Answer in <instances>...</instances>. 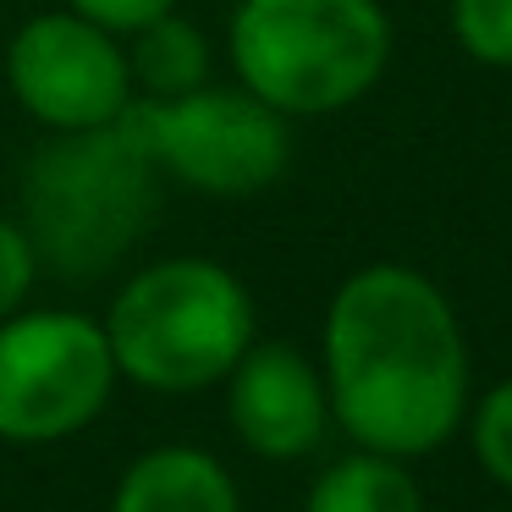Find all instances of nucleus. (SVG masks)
<instances>
[{
	"label": "nucleus",
	"instance_id": "nucleus-7",
	"mask_svg": "<svg viewBox=\"0 0 512 512\" xmlns=\"http://www.w3.org/2000/svg\"><path fill=\"white\" fill-rule=\"evenodd\" d=\"M6 89L45 133H89L133 111V67L122 34L83 12H39L6 45Z\"/></svg>",
	"mask_w": 512,
	"mask_h": 512
},
{
	"label": "nucleus",
	"instance_id": "nucleus-5",
	"mask_svg": "<svg viewBox=\"0 0 512 512\" xmlns=\"http://www.w3.org/2000/svg\"><path fill=\"white\" fill-rule=\"evenodd\" d=\"M105 325L78 309H17L0 320V441L56 446L83 435L116 391Z\"/></svg>",
	"mask_w": 512,
	"mask_h": 512
},
{
	"label": "nucleus",
	"instance_id": "nucleus-11",
	"mask_svg": "<svg viewBox=\"0 0 512 512\" xmlns=\"http://www.w3.org/2000/svg\"><path fill=\"white\" fill-rule=\"evenodd\" d=\"M303 512H424V490L402 457L358 446L309 485Z\"/></svg>",
	"mask_w": 512,
	"mask_h": 512
},
{
	"label": "nucleus",
	"instance_id": "nucleus-9",
	"mask_svg": "<svg viewBox=\"0 0 512 512\" xmlns=\"http://www.w3.org/2000/svg\"><path fill=\"white\" fill-rule=\"evenodd\" d=\"M111 512H243V496L204 446H149L122 468Z\"/></svg>",
	"mask_w": 512,
	"mask_h": 512
},
{
	"label": "nucleus",
	"instance_id": "nucleus-16",
	"mask_svg": "<svg viewBox=\"0 0 512 512\" xmlns=\"http://www.w3.org/2000/svg\"><path fill=\"white\" fill-rule=\"evenodd\" d=\"M232 6H237V0H232Z\"/></svg>",
	"mask_w": 512,
	"mask_h": 512
},
{
	"label": "nucleus",
	"instance_id": "nucleus-10",
	"mask_svg": "<svg viewBox=\"0 0 512 512\" xmlns=\"http://www.w3.org/2000/svg\"><path fill=\"white\" fill-rule=\"evenodd\" d=\"M127 67H133V89L138 100H177L210 83V39L199 23L166 12L155 23H144L138 34H127Z\"/></svg>",
	"mask_w": 512,
	"mask_h": 512
},
{
	"label": "nucleus",
	"instance_id": "nucleus-14",
	"mask_svg": "<svg viewBox=\"0 0 512 512\" xmlns=\"http://www.w3.org/2000/svg\"><path fill=\"white\" fill-rule=\"evenodd\" d=\"M39 254H34V237L23 232V221H6L0 215V320L17 309H28V292L39 281Z\"/></svg>",
	"mask_w": 512,
	"mask_h": 512
},
{
	"label": "nucleus",
	"instance_id": "nucleus-13",
	"mask_svg": "<svg viewBox=\"0 0 512 512\" xmlns=\"http://www.w3.org/2000/svg\"><path fill=\"white\" fill-rule=\"evenodd\" d=\"M452 39L468 61L512 72V0H452Z\"/></svg>",
	"mask_w": 512,
	"mask_h": 512
},
{
	"label": "nucleus",
	"instance_id": "nucleus-4",
	"mask_svg": "<svg viewBox=\"0 0 512 512\" xmlns=\"http://www.w3.org/2000/svg\"><path fill=\"white\" fill-rule=\"evenodd\" d=\"M391 17L380 0H237L226 56L248 94L298 116H342L386 78Z\"/></svg>",
	"mask_w": 512,
	"mask_h": 512
},
{
	"label": "nucleus",
	"instance_id": "nucleus-1",
	"mask_svg": "<svg viewBox=\"0 0 512 512\" xmlns=\"http://www.w3.org/2000/svg\"><path fill=\"white\" fill-rule=\"evenodd\" d=\"M331 419L353 446L430 457L463 430L474 364L452 298L424 270L380 259L331 292L320 331Z\"/></svg>",
	"mask_w": 512,
	"mask_h": 512
},
{
	"label": "nucleus",
	"instance_id": "nucleus-3",
	"mask_svg": "<svg viewBox=\"0 0 512 512\" xmlns=\"http://www.w3.org/2000/svg\"><path fill=\"white\" fill-rule=\"evenodd\" d=\"M116 375L155 397H193L221 386L259 342L254 292L237 270L204 254H177L133 270L105 309Z\"/></svg>",
	"mask_w": 512,
	"mask_h": 512
},
{
	"label": "nucleus",
	"instance_id": "nucleus-15",
	"mask_svg": "<svg viewBox=\"0 0 512 512\" xmlns=\"http://www.w3.org/2000/svg\"><path fill=\"white\" fill-rule=\"evenodd\" d=\"M72 12H83L89 23L111 28V34H138L144 23H155V17L177 12V0H67Z\"/></svg>",
	"mask_w": 512,
	"mask_h": 512
},
{
	"label": "nucleus",
	"instance_id": "nucleus-6",
	"mask_svg": "<svg viewBox=\"0 0 512 512\" xmlns=\"http://www.w3.org/2000/svg\"><path fill=\"white\" fill-rule=\"evenodd\" d=\"M155 166L204 199H254L292 166V122L243 83H204L177 100H133Z\"/></svg>",
	"mask_w": 512,
	"mask_h": 512
},
{
	"label": "nucleus",
	"instance_id": "nucleus-8",
	"mask_svg": "<svg viewBox=\"0 0 512 512\" xmlns=\"http://www.w3.org/2000/svg\"><path fill=\"white\" fill-rule=\"evenodd\" d=\"M221 386L237 441L265 463L309 457L336 424L320 364L292 342H254Z\"/></svg>",
	"mask_w": 512,
	"mask_h": 512
},
{
	"label": "nucleus",
	"instance_id": "nucleus-12",
	"mask_svg": "<svg viewBox=\"0 0 512 512\" xmlns=\"http://www.w3.org/2000/svg\"><path fill=\"white\" fill-rule=\"evenodd\" d=\"M468 446L474 463L485 468L490 485H501L512 496V375L496 380L479 402H468Z\"/></svg>",
	"mask_w": 512,
	"mask_h": 512
},
{
	"label": "nucleus",
	"instance_id": "nucleus-2",
	"mask_svg": "<svg viewBox=\"0 0 512 512\" xmlns=\"http://www.w3.org/2000/svg\"><path fill=\"white\" fill-rule=\"evenodd\" d=\"M160 182L133 111L89 133H50L23 171V232L39 265L61 281L111 276L155 226Z\"/></svg>",
	"mask_w": 512,
	"mask_h": 512
}]
</instances>
